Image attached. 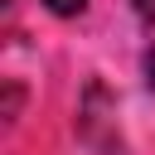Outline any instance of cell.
Returning <instances> with one entry per match:
<instances>
[{
  "mask_svg": "<svg viewBox=\"0 0 155 155\" xmlns=\"http://www.w3.org/2000/svg\"><path fill=\"white\" fill-rule=\"evenodd\" d=\"M44 10H53L58 19H73V15L87 10V0H44Z\"/></svg>",
  "mask_w": 155,
  "mask_h": 155,
  "instance_id": "cell-1",
  "label": "cell"
},
{
  "mask_svg": "<svg viewBox=\"0 0 155 155\" xmlns=\"http://www.w3.org/2000/svg\"><path fill=\"white\" fill-rule=\"evenodd\" d=\"M131 5H136V15H140L150 29H155V0H131Z\"/></svg>",
  "mask_w": 155,
  "mask_h": 155,
  "instance_id": "cell-2",
  "label": "cell"
}]
</instances>
